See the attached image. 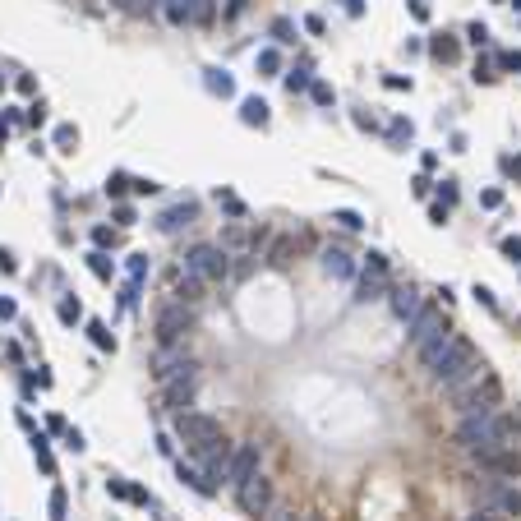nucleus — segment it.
<instances>
[{
  "instance_id": "47",
  "label": "nucleus",
  "mask_w": 521,
  "mask_h": 521,
  "mask_svg": "<svg viewBox=\"0 0 521 521\" xmlns=\"http://www.w3.org/2000/svg\"><path fill=\"white\" fill-rule=\"evenodd\" d=\"M305 28L314 32V37H319V32H323V19H319V14H305Z\"/></svg>"
},
{
  "instance_id": "26",
  "label": "nucleus",
  "mask_w": 521,
  "mask_h": 521,
  "mask_svg": "<svg viewBox=\"0 0 521 521\" xmlns=\"http://www.w3.org/2000/svg\"><path fill=\"white\" fill-rule=\"evenodd\" d=\"M56 314H61V323H65V328H74V323L83 319V305H78L74 295H65V300H61V309H56Z\"/></svg>"
},
{
  "instance_id": "50",
  "label": "nucleus",
  "mask_w": 521,
  "mask_h": 521,
  "mask_svg": "<svg viewBox=\"0 0 521 521\" xmlns=\"http://www.w3.org/2000/svg\"><path fill=\"white\" fill-rule=\"evenodd\" d=\"M116 10H125V14H134V0H111Z\"/></svg>"
},
{
  "instance_id": "55",
  "label": "nucleus",
  "mask_w": 521,
  "mask_h": 521,
  "mask_svg": "<svg viewBox=\"0 0 521 521\" xmlns=\"http://www.w3.org/2000/svg\"><path fill=\"white\" fill-rule=\"evenodd\" d=\"M0 88H5V74H0Z\"/></svg>"
},
{
  "instance_id": "17",
  "label": "nucleus",
  "mask_w": 521,
  "mask_h": 521,
  "mask_svg": "<svg viewBox=\"0 0 521 521\" xmlns=\"http://www.w3.org/2000/svg\"><path fill=\"white\" fill-rule=\"evenodd\" d=\"M485 471H493V476H507V480H517L521 476V457H512V452H489V457H476Z\"/></svg>"
},
{
  "instance_id": "46",
  "label": "nucleus",
  "mask_w": 521,
  "mask_h": 521,
  "mask_svg": "<svg viewBox=\"0 0 521 521\" xmlns=\"http://www.w3.org/2000/svg\"><path fill=\"white\" fill-rule=\"evenodd\" d=\"M65 443H70V447L78 452V447H83V434H78V429H65Z\"/></svg>"
},
{
  "instance_id": "37",
  "label": "nucleus",
  "mask_w": 521,
  "mask_h": 521,
  "mask_svg": "<svg viewBox=\"0 0 521 521\" xmlns=\"http://www.w3.org/2000/svg\"><path fill=\"white\" fill-rule=\"evenodd\" d=\"M92 240L107 249V245H116V231H111V226H97V231H92Z\"/></svg>"
},
{
  "instance_id": "40",
  "label": "nucleus",
  "mask_w": 521,
  "mask_h": 521,
  "mask_svg": "<svg viewBox=\"0 0 521 521\" xmlns=\"http://www.w3.org/2000/svg\"><path fill=\"white\" fill-rule=\"evenodd\" d=\"M438 203H447V208L457 203V189H452V180H443V184H438Z\"/></svg>"
},
{
  "instance_id": "13",
  "label": "nucleus",
  "mask_w": 521,
  "mask_h": 521,
  "mask_svg": "<svg viewBox=\"0 0 521 521\" xmlns=\"http://www.w3.org/2000/svg\"><path fill=\"white\" fill-rule=\"evenodd\" d=\"M217 245L226 249L231 259H249L254 254V226H245V222H231L226 231H222V240Z\"/></svg>"
},
{
  "instance_id": "6",
  "label": "nucleus",
  "mask_w": 521,
  "mask_h": 521,
  "mask_svg": "<svg viewBox=\"0 0 521 521\" xmlns=\"http://www.w3.org/2000/svg\"><path fill=\"white\" fill-rule=\"evenodd\" d=\"M153 332H157V341H184L194 332V305L167 300V305L157 309V319H153Z\"/></svg>"
},
{
  "instance_id": "30",
  "label": "nucleus",
  "mask_w": 521,
  "mask_h": 521,
  "mask_svg": "<svg viewBox=\"0 0 521 521\" xmlns=\"http://www.w3.org/2000/svg\"><path fill=\"white\" fill-rule=\"evenodd\" d=\"M332 222H337V226H346V231H360V226H365V217L355 213V208H337V213H332Z\"/></svg>"
},
{
  "instance_id": "51",
  "label": "nucleus",
  "mask_w": 521,
  "mask_h": 521,
  "mask_svg": "<svg viewBox=\"0 0 521 521\" xmlns=\"http://www.w3.org/2000/svg\"><path fill=\"white\" fill-rule=\"evenodd\" d=\"M365 10V0H346V14H360Z\"/></svg>"
},
{
  "instance_id": "1",
  "label": "nucleus",
  "mask_w": 521,
  "mask_h": 521,
  "mask_svg": "<svg viewBox=\"0 0 521 521\" xmlns=\"http://www.w3.org/2000/svg\"><path fill=\"white\" fill-rule=\"evenodd\" d=\"M415 355H420V369H425V374H429L438 387H452L461 374H466V369L480 365L476 346L461 337V332H452V328H447V332H438L429 346H420Z\"/></svg>"
},
{
  "instance_id": "43",
  "label": "nucleus",
  "mask_w": 521,
  "mask_h": 521,
  "mask_svg": "<svg viewBox=\"0 0 521 521\" xmlns=\"http://www.w3.org/2000/svg\"><path fill=\"white\" fill-rule=\"evenodd\" d=\"M125 189H129V180H125V176H111V180H107V194H125Z\"/></svg>"
},
{
  "instance_id": "34",
  "label": "nucleus",
  "mask_w": 521,
  "mask_h": 521,
  "mask_svg": "<svg viewBox=\"0 0 521 521\" xmlns=\"http://www.w3.org/2000/svg\"><path fill=\"white\" fill-rule=\"evenodd\" d=\"M65 512H70V503H65V489L56 485L51 489V521H65Z\"/></svg>"
},
{
  "instance_id": "21",
  "label": "nucleus",
  "mask_w": 521,
  "mask_h": 521,
  "mask_svg": "<svg viewBox=\"0 0 521 521\" xmlns=\"http://www.w3.org/2000/svg\"><path fill=\"white\" fill-rule=\"evenodd\" d=\"M176 476H180V485H189V489H194V493H203V498H208V493H217V485H213V480L203 476V471H194V466H184V461L176 466Z\"/></svg>"
},
{
  "instance_id": "14",
  "label": "nucleus",
  "mask_w": 521,
  "mask_h": 521,
  "mask_svg": "<svg viewBox=\"0 0 521 521\" xmlns=\"http://www.w3.org/2000/svg\"><path fill=\"white\" fill-rule=\"evenodd\" d=\"M162 401H167V411H189L194 406V374H180V379H171L162 383Z\"/></svg>"
},
{
  "instance_id": "20",
  "label": "nucleus",
  "mask_w": 521,
  "mask_h": 521,
  "mask_svg": "<svg viewBox=\"0 0 521 521\" xmlns=\"http://www.w3.org/2000/svg\"><path fill=\"white\" fill-rule=\"evenodd\" d=\"M240 120H245L249 129H268V102H263V97H245V102H240Z\"/></svg>"
},
{
  "instance_id": "36",
  "label": "nucleus",
  "mask_w": 521,
  "mask_h": 521,
  "mask_svg": "<svg viewBox=\"0 0 521 521\" xmlns=\"http://www.w3.org/2000/svg\"><path fill=\"white\" fill-rule=\"evenodd\" d=\"M503 254L507 259H521V235H503Z\"/></svg>"
},
{
  "instance_id": "16",
  "label": "nucleus",
  "mask_w": 521,
  "mask_h": 521,
  "mask_svg": "<svg viewBox=\"0 0 521 521\" xmlns=\"http://www.w3.org/2000/svg\"><path fill=\"white\" fill-rule=\"evenodd\" d=\"M319 268L332 277V281H351V277H355V259L346 254V249H323Z\"/></svg>"
},
{
  "instance_id": "31",
  "label": "nucleus",
  "mask_w": 521,
  "mask_h": 521,
  "mask_svg": "<svg viewBox=\"0 0 521 521\" xmlns=\"http://www.w3.org/2000/svg\"><path fill=\"white\" fill-rule=\"evenodd\" d=\"M309 97H314V102H319V107H332V102H337V92L328 88V83H323V78H314V83H309Z\"/></svg>"
},
{
  "instance_id": "7",
  "label": "nucleus",
  "mask_w": 521,
  "mask_h": 521,
  "mask_svg": "<svg viewBox=\"0 0 521 521\" xmlns=\"http://www.w3.org/2000/svg\"><path fill=\"white\" fill-rule=\"evenodd\" d=\"M235 503H240V512H245V517H268V512H273V480L263 476V471H254V476L249 480H240V485H235Z\"/></svg>"
},
{
  "instance_id": "39",
  "label": "nucleus",
  "mask_w": 521,
  "mask_h": 521,
  "mask_svg": "<svg viewBox=\"0 0 521 521\" xmlns=\"http://www.w3.org/2000/svg\"><path fill=\"white\" fill-rule=\"evenodd\" d=\"M466 37H471L476 46H485V42H489V28H485V23H471V32H466Z\"/></svg>"
},
{
  "instance_id": "24",
  "label": "nucleus",
  "mask_w": 521,
  "mask_h": 521,
  "mask_svg": "<svg viewBox=\"0 0 521 521\" xmlns=\"http://www.w3.org/2000/svg\"><path fill=\"white\" fill-rule=\"evenodd\" d=\"M88 337H92V346H97V351H116V337L107 332V323L92 319V323H88Z\"/></svg>"
},
{
  "instance_id": "18",
  "label": "nucleus",
  "mask_w": 521,
  "mask_h": 521,
  "mask_svg": "<svg viewBox=\"0 0 521 521\" xmlns=\"http://www.w3.org/2000/svg\"><path fill=\"white\" fill-rule=\"evenodd\" d=\"M184 19H189L194 28H213V19H217V0H184Z\"/></svg>"
},
{
  "instance_id": "54",
  "label": "nucleus",
  "mask_w": 521,
  "mask_h": 521,
  "mask_svg": "<svg viewBox=\"0 0 521 521\" xmlns=\"http://www.w3.org/2000/svg\"><path fill=\"white\" fill-rule=\"evenodd\" d=\"M5 134H10V129H5V120H0V143H5Z\"/></svg>"
},
{
  "instance_id": "10",
  "label": "nucleus",
  "mask_w": 521,
  "mask_h": 521,
  "mask_svg": "<svg viewBox=\"0 0 521 521\" xmlns=\"http://www.w3.org/2000/svg\"><path fill=\"white\" fill-rule=\"evenodd\" d=\"M259 457H263L259 438H249V443L231 447V466H226V485H231V489H235L240 480H249V476H254V471H259Z\"/></svg>"
},
{
  "instance_id": "56",
  "label": "nucleus",
  "mask_w": 521,
  "mask_h": 521,
  "mask_svg": "<svg viewBox=\"0 0 521 521\" xmlns=\"http://www.w3.org/2000/svg\"><path fill=\"white\" fill-rule=\"evenodd\" d=\"M512 5H517V10H521V0H512Z\"/></svg>"
},
{
  "instance_id": "25",
  "label": "nucleus",
  "mask_w": 521,
  "mask_h": 521,
  "mask_svg": "<svg viewBox=\"0 0 521 521\" xmlns=\"http://www.w3.org/2000/svg\"><path fill=\"white\" fill-rule=\"evenodd\" d=\"M309 83H314V78H309V61H300L291 74H286V92H305Z\"/></svg>"
},
{
  "instance_id": "15",
  "label": "nucleus",
  "mask_w": 521,
  "mask_h": 521,
  "mask_svg": "<svg viewBox=\"0 0 521 521\" xmlns=\"http://www.w3.org/2000/svg\"><path fill=\"white\" fill-rule=\"evenodd\" d=\"M194 217H199V203H176V208H167V213L157 217V231L162 235H176V231L194 226Z\"/></svg>"
},
{
  "instance_id": "52",
  "label": "nucleus",
  "mask_w": 521,
  "mask_h": 521,
  "mask_svg": "<svg viewBox=\"0 0 521 521\" xmlns=\"http://www.w3.org/2000/svg\"><path fill=\"white\" fill-rule=\"evenodd\" d=\"M249 0H231V14H240V10H245Z\"/></svg>"
},
{
  "instance_id": "5",
  "label": "nucleus",
  "mask_w": 521,
  "mask_h": 521,
  "mask_svg": "<svg viewBox=\"0 0 521 521\" xmlns=\"http://www.w3.org/2000/svg\"><path fill=\"white\" fill-rule=\"evenodd\" d=\"M176 438H180L189 452H203L208 443L222 438V425H217L213 415H203V411H180L176 415Z\"/></svg>"
},
{
  "instance_id": "8",
  "label": "nucleus",
  "mask_w": 521,
  "mask_h": 521,
  "mask_svg": "<svg viewBox=\"0 0 521 521\" xmlns=\"http://www.w3.org/2000/svg\"><path fill=\"white\" fill-rule=\"evenodd\" d=\"M480 507L493 512V517H521V489L517 480H489L485 489H480Z\"/></svg>"
},
{
  "instance_id": "9",
  "label": "nucleus",
  "mask_w": 521,
  "mask_h": 521,
  "mask_svg": "<svg viewBox=\"0 0 521 521\" xmlns=\"http://www.w3.org/2000/svg\"><path fill=\"white\" fill-rule=\"evenodd\" d=\"M438 332H447V319L438 314V309H429V305H425L411 323H406V341H411L415 351H420V346H429Z\"/></svg>"
},
{
  "instance_id": "4",
  "label": "nucleus",
  "mask_w": 521,
  "mask_h": 521,
  "mask_svg": "<svg viewBox=\"0 0 521 521\" xmlns=\"http://www.w3.org/2000/svg\"><path fill=\"white\" fill-rule=\"evenodd\" d=\"M148 369H153L157 383H171V379H180V374H199L194 355L184 351V341H157V351H153V360H148Z\"/></svg>"
},
{
  "instance_id": "44",
  "label": "nucleus",
  "mask_w": 521,
  "mask_h": 521,
  "mask_svg": "<svg viewBox=\"0 0 521 521\" xmlns=\"http://www.w3.org/2000/svg\"><path fill=\"white\" fill-rule=\"evenodd\" d=\"M476 295H480V305H489V309H498V300H493V291H489V286H476Z\"/></svg>"
},
{
  "instance_id": "3",
  "label": "nucleus",
  "mask_w": 521,
  "mask_h": 521,
  "mask_svg": "<svg viewBox=\"0 0 521 521\" xmlns=\"http://www.w3.org/2000/svg\"><path fill=\"white\" fill-rule=\"evenodd\" d=\"M180 273L199 277L203 286H217V281H226V277H231V254L222 245H189V249H184Z\"/></svg>"
},
{
  "instance_id": "2",
  "label": "nucleus",
  "mask_w": 521,
  "mask_h": 521,
  "mask_svg": "<svg viewBox=\"0 0 521 521\" xmlns=\"http://www.w3.org/2000/svg\"><path fill=\"white\" fill-rule=\"evenodd\" d=\"M457 443L471 457H489V452H517V425L503 411H476L457 420Z\"/></svg>"
},
{
  "instance_id": "42",
  "label": "nucleus",
  "mask_w": 521,
  "mask_h": 521,
  "mask_svg": "<svg viewBox=\"0 0 521 521\" xmlns=\"http://www.w3.org/2000/svg\"><path fill=\"white\" fill-rule=\"evenodd\" d=\"M116 222H120V226H134V208L120 203V208H116Z\"/></svg>"
},
{
  "instance_id": "23",
  "label": "nucleus",
  "mask_w": 521,
  "mask_h": 521,
  "mask_svg": "<svg viewBox=\"0 0 521 521\" xmlns=\"http://www.w3.org/2000/svg\"><path fill=\"white\" fill-rule=\"evenodd\" d=\"M32 457H37V466H42L46 476H56V457H51V447H46L42 434H32Z\"/></svg>"
},
{
  "instance_id": "53",
  "label": "nucleus",
  "mask_w": 521,
  "mask_h": 521,
  "mask_svg": "<svg viewBox=\"0 0 521 521\" xmlns=\"http://www.w3.org/2000/svg\"><path fill=\"white\" fill-rule=\"evenodd\" d=\"M503 167H512V171H517V176H521V157H517V162H503Z\"/></svg>"
},
{
  "instance_id": "32",
  "label": "nucleus",
  "mask_w": 521,
  "mask_h": 521,
  "mask_svg": "<svg viewBox=\"0 0 521 521\" xmlns=\"http://www.w3.org/2000/svg\"><path fill=\"white\" fill-rule=\"evenodd\" d=\"M74 143H78V129L74 125H61V129H56V148H61V153H74Z\"/></svg>"
},
{
  "instance_id": "35",
  "label": "nucleus",
  "mask_w": 521,
  "mask_h": 521,
  "mask_svg": "<svg viewBox=\"0 0 521 521\" xmlns=\"http://www.w3.org/2000/svg\"><path fill=\"white\" fill-rule=\"evenodd\" d=\"M148 277V254H134L129 259V281H143Z\"/></svg>"
},
{
  "instance_id": "28",
  "label": "nucleus",
  "mask_w": 521,
  "mask_h": 521,
  "mask_svg": "<svg viewBox=\"0 0 521 521\" xmlns=\"http://www.w3.org/2000/svg\"><path fill=\"white\" fill-rule=\"evenodd\" d=\"M273 42L277 46H291L295 42V23H291V19H273Z\"/></svg>"
},
{
  "instance_id": "38",
  "label": "nucleus",
  "mask_w": 521,
  "mask_h": 521,
  "mask_svg": "<svg viewBox=\"0 0 521 521\" xmlns=\"http://www.w3.org/2000/svg\"><path fill=\"white\" fill-rule=\"evenodd\" d=\"M480 203H485V208H503V189H485Z\"/></svg>"
},
{
  "instance_id": "33",
  "label": "nucleus",
  "mask_w": 521,
  "mask_h": 521,
  "mask_svg": "<svg viewBox=\"0 0 521 521\" xmlns=\"http://www.w3.org/2000/svg\"><path fill=\"white\" fill-rule=\"evenodd\" d=\"M259 70H263L268 78H273V74H281V56H277L273 46H268V51H259Z\"/></svg>"
},
{
  "instance_id": "45",
  "label": "nucleus",
  "mask_w": 521,
  "mask_h": 521,
  "mask_svg": "<svg viewBox=\"0 0 521 521\" xmlns=\"http://www.w3.org/2000/svg\"><path fill=\"white\" fill-rule=\"evenodd\" d=\"M429 217L438 222V226H443V222H447V203H434V208H429Z\"/></svg>"
},
{
  "instance_id": "49",
  "label": "nucleus",
  "mask_w": 521,
  "mask_h": 521,
  "mask_svg": "<svg viewBox=\"0 0 521 521\" xmlns=\"http://www.w3.org/2000/svg\"><path fill=\"white\" fill-rule=\"evenodd\" d=\"M466 521H498V517H493V512H485V507H476V512H471Z\"/></svg>"
},
{
  "instance_id": "48",
  "label": "nucleus",
  "mask_w": 521,
  "mask_h": 521,
  "mask_svg": "<svg viewBox=\"0 0 521 521\" xmlns=\"http://www.w3.org/2000/svg\"><path fill=\"white\" fill-rule=\"evenodd\" d=\"M19 309H14V300H0V319H14Z\"/></svg>"
},
{
  "instance_id": "22",
  "label": "nucleus",
  "mask_w": 521,
  "mask_h": 521,
  "mask_svg": "<svg viewBox=\"0 0 521 521\" xmlns=\"http://www.w3.org/2000/svg\"><path fill=\"white\" fill-rule=\"evenodd\" d=\"M203 83H208V92H217V97H231V92H235V78L226 74V70H203Z\"/></svg>"
},
{
  "instance_id": "29",
  "label": "nucleus",
  "mask_w": 521,
  "mask_h": 521,
  "mask_svg": "<svg viewBox=\"0 0 521 521\" xmlns=\"http://www.w3.org/2000/svg\"><path fill=\"white\" fill-rule=\"evenodd\" d=\"M88 268H92L97 277H102V281H111V273H116V263H111L107 254H102V249H97V254H88Z\"/></svg>"
},
{
  "instance_id": "41",
  "label": "nucleus",
  "mask_w": 521,
  "mask_h": 521,
  "mask_svg": "<svg viewBox=\"0 0 521 521\" xmlns=\"http://www.w3.org/2000/svg\"><path fill=\"white\" fill-rule=\"evenodd\" d=\"M498 65H503V70H521V51H503Z\"/></svg>"
},
{
  "instance_id": "11",
  "label": "nucleus",
  "mask_w": 521,
  "mask_h": 521,
  "mask_svg": "<svg viewBox=\"0 0 521 521\" xmlns=\"http://www.w3.org/2000/svg\"><path fill=\"white\" fill-rule=\"evenodd\" d=\"M387 286H392L387 268H374V263H365V273H360V281H355V305L383 300V295H387Z\"/></svg>"
},
{
  "instance_id": "19",
  "label": "nucleus",
  "mask_w": 521,
  "mask_h": 521,
  "mask_svg": "<svg viewBox=\"0 0 521 521\" xmlns=\"http://www.w3.org/2000/svg\"><path fill=\"white\" fill-rule=\"evenodd\" d=\"M171 300H180V305H199V300H203V281H199V277H189V273H180V277H176Z\"/></svg>"
},
{
  "instance_id": "27",
  "label": "nucleus",
  "mask_w": 521,
  "mask_h": 521,
  "mask_svg": "<svg viewBox=\"0 0 521 521\" xmlns=\"http://www.w3.org/2000/svg\"><path fill=\"white\" fill-rule=\"evenodd\" d=\"M429 51L438 56V61H457V42H452L447 32H438V37H434V42H429Z\"/></svg>"
},
{
  "instance_id": "12",
  "label": "nucleus",
  "mask_w": 521,
  "mask_h": 521,
  "mask_svg": "<svg viewBox=\"0 0 521 521\" xmlns=\"http://www.w3.org/2000/svg\"><path fill=\"white\" fill-rule=\"evenodd\" d=\"M387 309H392L397 323H411L415 314L425 309V295L415 291V286H387Z\"/></svg>"
}]
</instances>
